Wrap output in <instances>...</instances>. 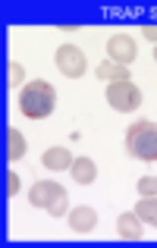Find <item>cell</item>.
Returning <instances> with one entry per match:
<instances>
[{
  "mask_svg": "<svg viewBox=\"0 0 157 248\" xmlns=\"http://www.w3.org/2000/svg\"><path fill=\"white\" fill-rule=\"evenodd\" d=\"M54 107H57V91L50 82L35 79L31 85H25L22 94H19V110L29 120H44V116L54 113Z\"/></svg>",
  "mask_w": 157,
  "mask_h": 248,
  "instance_id": "6da1fadb",
  "label": "cell"
},
{
  "mask_svg": "<svg viewBox=\"0 0 157 248\" xmlns=\"http://www.w3.org/2000/svg\"><path fill=\"white\" fill-rule=\"evenodd\" d=\"M126 151L139 160H157V123L151 120H139L129 126L126 132Z\"/></svg>",
  "mask_w": 157,
  "mask_h": 248,
  "instance_id": "7a4b0ae2",
  "label": "cell"
},
{
  "mask_svg": "<svg viewBox=\"0 0 157 248\" xmlns=\"http://www.w3.org/2000/svg\"><path fill=\"white\" fill-rule=\"evenodd\" d=\"M107 104L113 110H120V113H132V110L141 107V88H139V85H132L129 79L110 82L107 85Z\"/></svg>",
  "mask_w": 157,
  "mask_h": 248,
  "instance_id": "3957f363",
  "label": "cell"
},
{
  "mask_svg": "<svg viewBox=\"0 0 157 248\" xmlns=\"http://www.w3.org/2000/svg\"><path fill=\"white\" fill-rule=\"evenodd\" d=\"M57 69H60L66 79H78V76H85V54L82 47H76V44H63V47H57Z\"/></svg>",
  "mask_w": 157,
  "mask_h": 248,
  "instance_id": "277c9868",
  "label": "cell"
},
{
  "mask_svg": "<svg viewBox=\"0 0 157 248\" xmlns=\"http://www.w3.org/2000/svg\"><path fill=\"white\" fill-rule=\"evenodd\" d=\"M135 57H139V47H135V41H132V35H113L107 41V60H113V63H132Z\"/></svg>",
  "mask_w": 157,
  "mask_h": 248,
  "instance_id": "5b68a950",
  "label": "cell"
},
{
  "mask_svg": "<svg viewBox=\"0 0 157 248\" xmlns=\"http://www.w3.org/2000/svg\"><path fill=\"white\" fill-rule=\"evenodd\" d=\"M63 192H66L63 186H57V182H50V179H41V182H35V186H31L29 201H31V207H44V211H47V207L54 204Z\"/></svg>",
  "mask_w": 157,
  "mask_h": 248,
  "instance_id": "8992f818",
  "label": "cell"
},
{
  "mask_svg": "<svg viewBox=\"0 0 157 248\" xmlns=\"http://www.w3.org/2000/svg\"><path fill=\"white\" fill-rule=\"evenodd\" d=\"M69 226H73V232H91L97 226L94 207H76V211H69Z\"/></svg>",
  "mask_w": 157,
  "mask_h": 248,
  "instance_id": "52a82bcc",
  "label": "cell"
},
{
  "mask_svg": "<svg viewBox=\"0 0 157 248\" xmlns=\"http://www.w3.org/2000/svg\"><path fill=\"white\" fill-rule=\"evenodd\" d=\"M73 179L78 182V186H91V182L97 179V167H94V160L91 157H78V160H73Z\"/></svg>",
  "mask_w": 157,
  "mask_h": 248,
  "instance_id": "ba28073f",
  "label": "cell"
},
{
  "mask_svg": "<svg viewBox=\"0 0 157 248\" xmlns=\"http://www.w3.org/2000/svg\"><path fill=\"white\" fill-rule=\"evenodd\" d=\"M73 151H66V148H47L44 151V157H41V164L47 167V170H66V167H73Z\"/></svg>",
  "mask_w": 157,
  "mask_h": 248,
  "instance_id": "9c48e42d",
  "label": "cell"
},
{
  "mask_svg": "<svg viewBox=\"0 0 157 248\" xmlns=\"http://www.w3.org/2000/svg\"><path fill=\"white\" fill-rule=\"evenodd\" d=\"M116 230H120V236L123 239H141V220H139V214H132V211H126V214H120V220H116Z\"/></svg>",
  "mask_w": 157,
  "mask_h": 248,
  "instance_id": "30bf717a",
  "label": "cell"
},
{
  "mask_svg": "<svg viewBox=\"0 0 157 248\" xmlns=\"http://www.w3.org/2000/svg\"><path fill=\"white\" fill-rule=\"evenodd\" d=\"M126 76H129V69L123 63H113V60L97 63V79H104V82H123Z\"/></svg>",
  "mask_w": 157,
  "mask_h": 248,
  "instance_id": "8fae6325",
  "label": "cell"
},
{
  "mask_svg": "<svg viewBox=\"0 0 157 248\" xmlns=\"http://www.w3.org/2000/svg\"><path fill=\"white\" fill-rule=\"evenodd\" d=\"M6 157L10 160L25 157V139L19 129H6Z\"/></svg>",
  "mask_w": 157,
  "mask_h": 248,
  "instance_id": "7c38bea8",
  "label": "cell"
},
{
  "mask_svg": "<svg viewBox=\"0 0 157 248\" xmlns=\"http://www.w3.org/2000/svg\"><path fill=\"white\" fill-rule=\"evenodd\" d=\"M135 214H139L141 223L157 226V195H145V198L139 201V207H135Z\"/></svg>",
  "mask_w": 157,
  "mask_h": 248,
  "instance_id": "4fadbf2b",
  "label": "cell"
},
{
  "mask_svg": "<svg viewBox=\"0 0 157 248\" xmlns=\"http://www.w3.org/2000/svg\"><path fill=\"white\" fill-rule=\"evenodd\" d=\"M135 188H139L141 198H145V195H157V176H141Z\"/></svg>",
  "mask_w": 157,
  "mask_h": 248,
  "instance_id": "5bb4252c",
  "label": "cell"
},
{
  "mask_svg": "<svg viewBox=\"0 0 157 248\" xmlns=\"http://www.w3.org/2000/svg\"><path fill=\"white\" fill-rule=\"evenodd\" d=\"M25 79V69H22V63H16V60H10V85L13 88H19Z\"/></svg>",
  "mask_w": 157,
  "mask_h": 248,
  "instance_id": "9a60e30c",
  "label": "cell"
},
{
  "mask_svg": "<svg viewBox=\"0 0 157 248\" xmlns=\"http://www.w3.org/2000/svg\"><path fill=\"white\" fill-rule=\"evenodd\" d=\"M66 201H69V195H66V192H63V195H60V198H57V201H54V204H50V207H47V214H50V217H63V214H66Z\"/></svg>",
  "mask_w": 157,
  "mask_h": 248,
  "instance_id": "2e32d148",
  "label": "cell"
},
{
  "mask_svg": "<svg viewBox=\"0 0 157 248\" xmlns=\"http://www.w3.org/2000/svg\"><path fill=\"white\" fill-rule=\"evenodd\" d=\"M6 195H19V173L6 170Z\"/></svg>",
  "mask_w": 157,
  "mask_h": 248,
  "instance_id": "e0dca14e",
  "label": "cell"
},
{
  "mask_svg": "<svg viewBox=\"0 0 157 248\" xmlns=\"http://www.w3.org/2000/svg\"><path fill=\"white\" fill-rule=\"evenodd\" d=\"M141 35H145L148 41H154V44H157V22H154V25H145V29H141Z\"/></svg>",
  "mask_w": 157,
  "mask_h": 248,
  "instance_id": "ac0fdd59",
  "label": "cell"
},
{
  "mask_svg": "<svg viewBox=\"0 0 157 248\" xmlns=\"http://www.w3.org/2000/svg\"><path fill=\"white\" fill-rule=\"evenodd\" d=\"M154 63H157V47H154Z\"/></svg>",
  "mask_w": 157,
  "mask_h": 248,
  "instance_id": "d6986e66",
  "label": "cell"
}]
</instances>
